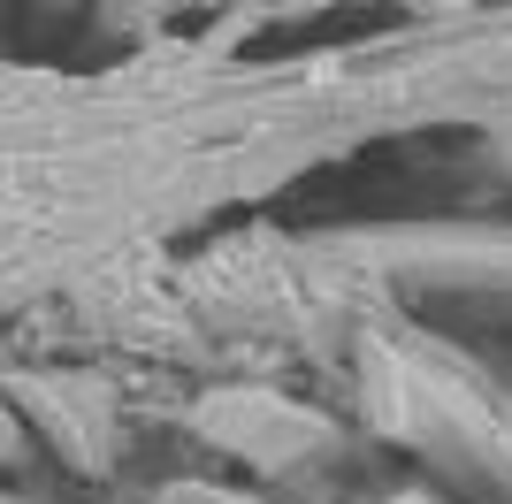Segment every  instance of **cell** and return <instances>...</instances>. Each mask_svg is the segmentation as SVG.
<instances>
[{"instance_id": "6da1fadb", "label": "cell", "mask_w": 512, "mask_h": 504, "mask_svg": "<svg viewBox=\"0 0 512 504\" xmlns=\"http://www.w3.org/2000/svg\"><path fill=\"white\" fill-rule=\"evenodd\" d=\"M406 504H413V497H406Z\"/></svg>"}]
</instances>
